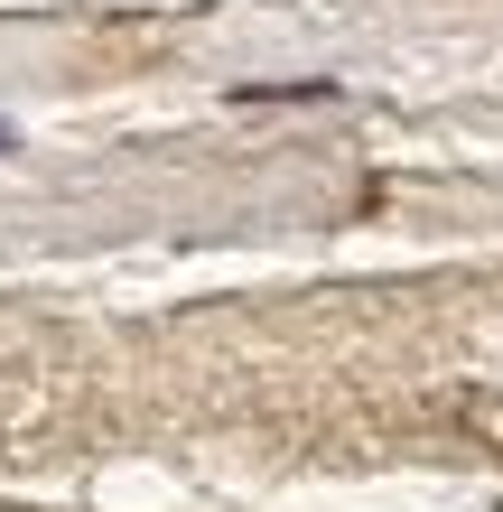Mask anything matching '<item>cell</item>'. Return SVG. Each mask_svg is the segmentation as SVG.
<instances>
[{"mask_svg":"<svg viewBox=\"0 0 503 512\" xmlns=\"http://www.w3.org/2000/svg\"><path fill=\"white\" fill-rule=\"evenodd\" d=\"M0 149H10V122H0Z\"/></svg>","mask_w":503,"mask_h":512,"instance_id":"6da1fadb","label":"cell"}]
</instances>
